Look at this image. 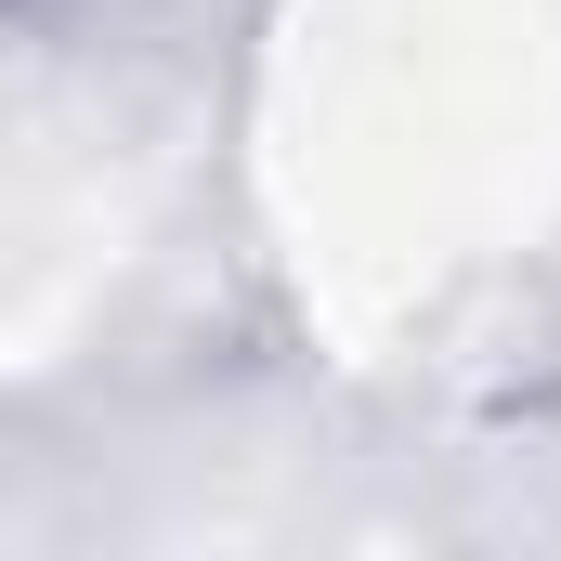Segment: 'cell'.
Wrapping results in <instances>:
<instances>
[{"label": "cell", "mask_w": 561, "mask_h": 561, "mask_svg": "<svg viewBox=\"0 0 561 561\" xmlns=\"http://www.w3.org/2000/svg\"><path fill=\"white\" fill-rule=\"evenodd\" d=\"M196 13H209V0H0L13 39L79 53V66H105V53H157V39H183Z\"/></svg>", "instance_id": "obj_1"}]
</instances>
